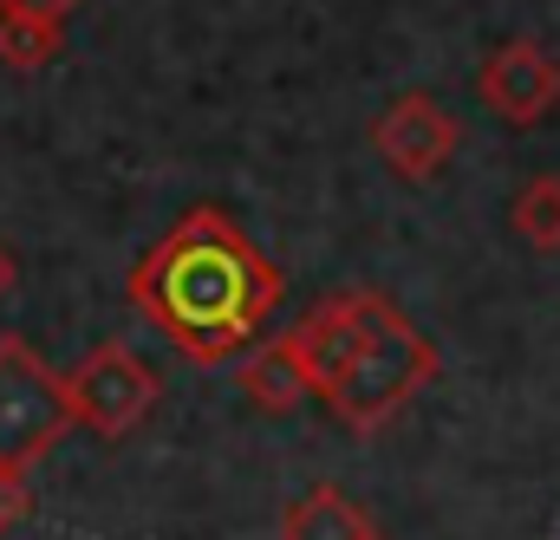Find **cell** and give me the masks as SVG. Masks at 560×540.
Wrapping results in <instances>:
<instances>
[{
  "mask_svg": "<svg viewBox=\"0 0 560 540\" xmlns=\"http://www.w3.org/2000/svg\"><path fill=\"white\" fill-rule=\"evenodd\" d=\"M280 293V268L215 202L176 215V228L156 235L131 268V306L189 365H229L235 352H248L275 319Z\"/></svg>",
  "mask_w": 560,
  "mask_h": 540,
  "instance_id": "cell-1",
  "label": "cell"
},
{
  "mask_svg": "<svg viewBox=\"0 0 560 540\" xmlns=\"http://www.w3.org/2000/svg\"><path fill=\"white\" fill-rule=\"evenodd\" d=\"M430 378H436V345L378 293V306H372L359 345L346 352V365L326 378L319 398H326V410H332L352 436H372V430H385L398 410L411 404Z\"/></svg>",
  "mask_w": 560,
  "mask_h": 540,
  "instance_id": "cell-2",
  "label": "cell"
},
{
  "mask_svg": "<svg viewBox=\"0 0 560 540\" xmlns=\"http://www.w3.org/2000/svg\"><path fill=\"white\" fill-rule=\"evenodd\" d=\"M66 430H72V404L59 372L20 332H0V462L26 476L39 456L59 449Z\"/></svg>",
  "mask_w": 560,
  "mask_h": 540,
  "instance_id": "cell-3",
  "label": "cell"
},
{
  "mask_svg": "<svg viewBox=\"0 0 560 540\" xmlns=\"http://www.w3.org/2000/svg\"><path fill=\"white\" fill-rule=\"evenodd\" d=\"M59 385H66L72 423H85V430H92V436H105V443L131 436L143 416L156 410V372L143 365L125 339L92 345L72 372H59Z\"/></svg>",
  "mask_w": 560,
  "mask_h": 540,
  "instance_id": "cell-4",
  "label": "cell"
},
{
  "mask_svg": "<svg viewBox=\"0 0 560 540\" xmlns=\"http://www.w3.org/2000/svg\"><path fill=\"white\" fill-rule=\"evenodd\" d=\"M372 150L385 156V169H398L405 183H430L436 169H450V156L463 150V118L450 105H436L430 92H405L372 118Z\"/></svg>",
  "mask_w": 560,
  "mask_h": 540,
  "instance_id": "cell-5",
  "label": "cell"
},
{
  "mask_svg": "<svg viewBox=\"0 0 560 540\" xmlns=\"http://www.w3.org/2000/svg\"><path fill=\"white\" fill-rule=\"evenodd\" d=\"M476 98H482L502 125L528 131V125H541L560 105V59L541 39H509V46H495V52L482 59Z\"/></svg>",
  "mask_w": 560,
  "mask_h": 540,
  "instance_id": "cell-6",
  "label": "cell"
},
{
  "mask_svg": "<svg viewBox=\"0 0 560 540\" xmlns=\"http://www.w3.org/2000/svg\"><path fill=\"white\" fill-rule=\"evenodd\" d=\"M372 306H378V293H372V286H352V293H332V300H319V306H313V313L293 326V345L306 352V365H313L319 391H326V378L346 365V352L359 345V332H365Z\"/></svg>",
  "mask_w": 560,
  "mask_h": 540,
  "instance_id": "cell-7",
  "label": "cell"
},
{
  "mask_svg": "<svg viewBox=\"0 0 560 540\" xmlns=\"http://www.w3.org/2000/svg\"><path fill=\"white\" fill-rule=\"evenodd\" d=\"M242 391L255 398L261 410H275V416H287V410H300L306 398H319V378H313V365H306V352L293 345V332H280V339H261L248 359H242Z\"/></svg>",
  "mask_w": 560,
  "mask_h": 540,
  "instance_id": "cell-8",
  "label": "cell"
},
{
  "mask_svg": "<svg viewBox=\"0 0 560 540\" xmlns=\"http://www.w3.org/2000/svg\"><path fill=\"white\" fill-rule=\"evenodd\" d=\"M280 540H378V535H372V521H365L359 502H346L332 482H319V489H306L280 515Z\"/></svg>",
  "mask_w": 560,
  "mask_h": 540,
  "instance_id": "cell-9",
  "label": "cell"
},
{
  "mask_svg": "<svg viewBox=\"0 0 560 540\" xmlns=\"http://www.w3.org/2000/svg\"><path fill=\"white\" fill-rule=\"evenodd\" d=\"M509 222H515V235H522L528 248L560 255V176H535V183H522Z\"/></svg>",
  "mask_w": 560,
  "mask_h": 540,
  "instance_id": "cell-10",
  "label": "cell"
},
{
  "mask_svg": "<svg viewBox=\"0 0 560 540\" xmlns=\"http://www.w3.org/2000/svg\"><path fill=\"white\" fill-rule=\"evenodd\" d=\"M52 52H59V26L0 13V66H7V72H39Z\"/></svg>",
  "mask_w": 560,
  "mask_h": 540,
  "instance_id": "cell-11",
  "label": "cell"
},
{
  "mask_svg": "<svg viewBox=\"0 0 560 540\" xmlns=\"http://www.w3.org/2000/svg\"><path fill=\"white\" fill-rule=\"evenodd\" d=\"M20 515H26V476L0 462V535H7V528H13Z\"/></svg>",
  "mask_w": 560,
  "mask_h": 540,
  "instance_id": "cell-12",
  "label": "cell"
},
{
  "mask_svg": "<svg viewBox=\"0 0 560 540\" xmlns=\"http://www.w3.org/2000/svg\"><path fill=\"white\" fill-rule=\"evenodd\" d=\"M72 7H79V0H0V13H13V20H46V26H59Z\"/></svg>",
  "mask_w": 560,
  "mask_h": 540,
  "instance_id": "cell-13",
  "label": "cell"
},
{
  "mask_svg": "<svg viewBox=\"0 0 560 540\" xmlns=\"http://www.w3.org/2000/svg\"><path fill=\"white\" fill-rule=\"evenodd\" d=\"M13 280H20V268H13V255H7V248H0V300H7V293H13Z\"/></svg>",
  "mask_w": 560,
  "mask_h": 540,
  "instance_id": "cell-14",
  "label": "cell"
}]
</instances>
